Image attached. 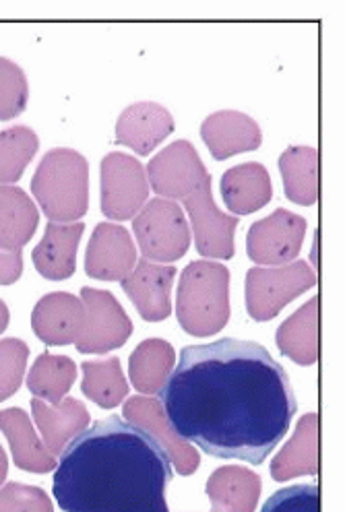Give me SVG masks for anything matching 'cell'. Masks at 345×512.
<instances>
[{"label":"cell","mask_w":345,"mask_h":512,"mask_svg":"<svg viewBox=\"0 0 345 512\" xmlns=\"http://www.w3.org/2000/svg\"><path fill=\"white\" fill-rule=\"evenodd\" d=\"M158 395L182 440L250 465L267 461L298 413L288 372L261 343L232 337L186 345Z\"/></svg>","instance_id":"6da1fadb"},{"label":"cell","mask_w":345,"mask_h":512,"mask_svg":"<svg viewBox=\"0 0 345 512\" xmlns=\"http://www.w3.org/2000/svg\"><path fill=\"white\" fill-rule=\"evenodd\" d=\"M29 100L27 77L19 64L0 56V120L23 114Z\"/></svg>","instance_id":"f546056e"},{"label":"cell","mask_w":345,"mask_h":512,"mask_svg":"<svg viewBox=\"0 0 345 512\" xmlns=\"http://www.w3.org/2000/svg\"><path fill=\"white\" fill-rule=\"evenodd\" d=\"M261 512H321V496L317 484H298L277 490L261 508Z\"/></svg>","instance_id":"1f68e13d"},{"label":"cell","mask_w":345,"mask_h":512,"mask_svg":"<svg viewBox=\"0 0 345 512\" xmlns=\"http://www.w3.org/2000/svg\"><path fill=\"white\" fill-rule=\"evenodd\" d=\"M315 285L317 273L306 261L284 267H255L246 273V310L257 323H267Z\"/></svg>","instance_id":"8992f818"},{"label":"cell","mask_w":345,"mask_h":512,"mask_svg":"<svg viewBox=\"0 0 345 512\" xmlns=\"http://www.w3.org/2000/svg\"><path fill=\"white\" fill-rule=\"evenodd\" d=\"M31 192L54 223H77L89 205V166L75 149L48 151L31 178Z\"/></svg>","instance_id":"5b68a950"},{"label":"cell","mask_w":345,"mask_h":512,"mask_svg":"<svg viewBox=\"0 0 345 512\" xmlns=\"http://www.w3.org/2000/svg\"><path fill=\"white\" fill-rule=\"evenodd\" d=\"M172 114L153 102H139L124 110L116 122V143L149 155L174 133Z\"/></svg>","instance_id":"2e32d148"},{"label":"cell","mask_w":345,"mask_h":512,"mask_svg":"<svg viewBox=\"0 0 345 512\" xmlns=\"http://www.w3.org/2000/svg\"><path fill=\"white\" fill-rule=\"evenodd\" d=\"M176 269L139 261L129 277H124L122 290L131 298L141 318L147 323H160L172 314L170 292L174 285Z\"/></svg>","instance_id":"4fadbf2b"},{"label":"cell","mask_w":345,"mask_h":512,"mask_svg":"<svg viewBox=\"0 0 345 512\" xmlns=\"http://www.w3.org/2000/svg\"><path fill=\"white\" fill-rule=\"evenodd\" d=\"M319 304V296L310 298L277 329L279 351L298 366H312L319 360Z\"/></svg>","instance_id":"603a6c76"},{"label":"cell","mask_w":345,"mask_h":512,"mask_svg":"<svg viewBox=\"0 0 345 512\" xmlns=\"http://www.w3.org/2000/svg\"><path fill=\"white\" fill-rule=\"evenodd\" d=\"M176 316L184 333L209 337L230 320V271L226 265L193 261L178 283Z\"/></svg>","instance_id":"277c9868"},{"label":"cell","mask_w":345,"mask_h":512,"mask_svg":"<svg viewBox=\"0 0 345 512\" xmlns=\"http://www.w3.org/2000/svg\"><path fill=\"white\" fill-rule=\"evenodd\" d=\"M83 395L98 403L104 409H114L129 397V382L122 374V366L118 358H110L104 362H83Z\"/></svg>","instance_id":"83f0119b"},{"label":"cell","mask_w":345,"mask_h":512,"mask_svg":"<svg viewBox=\"0 0 345 512\" xmlns=\"http://www.w3.org/2000/svg\"><path fill=\"white\" fill-rule=\"evenodd\" d=\"M27 358L29 347L21 339L9 337L0 341V401H7L19 391Z\"/></svg>","instance_id":"4dcf8cb0"},{"label":"cell","mask_w":345,"mask_h":512,"mask_svg":"<svg viewBox=\"0 0 345 512\" xmlns=\"http://www.w3.org/2000/svg\"><path fill=\"white\" fill-rule=\"evenodd\" d=\"M147 199L149 182L139 159L108 153L102 159V213L114 221L135 219Z\"/></svg>","instance_id":"9c48e42d"},{"label":"cell","mask_w":345,"mask_h":512,"mask_svg":"<svg viewBox=\"0 0 345 512\" xmlns=\"http://www.w3.org/2000/svg\"><path fill=\"white\" fill-rule=\"evenodd\" d=\"M319 473V413H306L300 418L292 440L281 448L271 463L275 482H288L300 475Z\"/></svg>","instance_id":"ffe728a7"},{"label":"cell","mask_w":345,"mask_h":512,"mask_svg":"<svg viewBox=\"0 0 345 512\" xmlns=\"http://www.w3.org/2000/svg\"><path fill=\"white\" fill-rule=\"evenodd\" d=\"M201 139L209 147L211 155L224 162L232 155L259 149L263 133L250 116L236 110H222L211 114L201 124Z\"/></svg>","instance_id":"9a60e30c"},{"label":"cell","mask_w":345,"mask_h":512,"mask_svg":"<svg viewBox=\"0 0 345 512\" xmlns=\"http://www.w3.org/2000/svg\"><path fill=\"white\" fill-rule=\"evenodd\" d=\"M222 197L234 217L263 209L273 199L267 168L257 162H248L228 170L222 176Z\"/></svg>","instance_id":"7402d4cb"},{"label":"cell","mask_w":345,"mask_h":512,"mask_svg":"<svg viewBox=\"0 0 345 512\" xmlns=\"http://www.w3.org/2000/svg\"><path fill=\"white\" fill-rule=\"evenodd\" d=\"M81 302L85 306V325L75 341L81 354H108L122 347L133 335V323L122 310L114 294L83 287Z\"/></svg>","instance_id":"ba28073f"},{"label":"cell","mask_w":345,"mask_h":512,"mask_svg":"<svg viewBox=\"0 0 345 512\" xmlns=\"http://www.w3.org/2000/svg\"><path fill=\"white\" fill-rule=\"evenodd\" d=\"M0 512H54V506L42 488L11 482L0 488Z\"/></svg>","instance_id":"d6a6232c"},{"label":"cell","mask_w":345,"mask_h":512,"mask_svg":"<svg viewBox=\"0 0 345 512\" xmlns=\"http://www.w3.org/2000/svg\"><path fill=\"white\" fill-rule=\"evenodd\" d=\"M85 325L81 298L54 292L44 296L31 312V329L46 345H75Z\"/></svg>","instance_id":"5bb4252c"},{"label":"cell","mask_w":345,"mask_h":512,"mask_svg":"<svg viewBox=\"0 0 345 512\" xmlns=\"http://www.w3.org/2000/svg\"><path fill=\"white\" fill-rule=\"evenodd\" d=\"M7 473H9V459H7V453H5V448L0 446V486L5 484V479H7Z\"/></svg>","instance_id":"e575fe53"},{"label":"cell","mask_w":345,"mask_h":512,"mask_svg":"<svg viewBox=\"0 0 345 512\" xmlns=\"http://www.w3.org/2000/svg\"><path fill=\"white\" fill-rule=\"evenodd\" d=\"M31 413H34L44 446L54 457L62 455L67 444L79 436L91 420L87 407L73 397H65L52 407L42 399H31Z\"/></svg>","instance_id":"ac0fdd59"},{"label":"cell","mask_w":345,"mask_h":512,"mask_svg":"<svg viewBox=\"0 0 345 512\" xmlns=\"http://www.w3.org/2000/svg\"><path fill=\"white\" fill-rule=\"evenodd\" d=\"M261 490V477L255 471L238 465L215 469L205 486L211 512H255Z\"/></svg>","instance_id":"d6986e66"},{"label":"cell","mask_w":345,"mask_h":512,"mask_svg":"<svg viewBox=\"0 0 345 512\" xmlns=\"http://www.w3.org/2000/svg\"><path fill=\"white\" fill-rule=\"evenodd\" d=\"M308 223L302 215L277 209L269 217L253 223L246 236V252L257 265L284 267L300 254Z\"/></svg>","instance_id":"30bf717a"},{"label":"cell","mask_w":345,"mask_h":512,"mask_svg":"<svg viewBox=\"0 0 345 512\" xmlns=\"http://www.w3.org/2000/svg\"><path fill=\"white\" fill-rule=\"evenodd\" d=\"M172 475L158 440L110 415L67 444L52 494L62 512H168Z\"/></svg>","instance_id":"7a4b0ae2"},{"label":"cell","mask_w":345,"mask_h":512,"mask_svg":"<svg viewBox=\"0 0 345 512\" xmlns=\"http://www.w3.org/2000/svg\"><path fill=\"white\" fill-rule=\"evenodd\" d=\"M286 197L302 207L319 201V151L315 147H290L279 157Z\"/></svg>","instance_id":"484cf974"},{"label":"cell","mask_w":345,"mask_h":512,"mask_svg":"<svg viewBox=\"0 0 345 512\" xmlns=\"http://www.w3.org/2000/svg\"><path fill=\"white\" fill-rule=\"evenodd\" d=\"M122 413L124 420L145 430L149 436L158 440V444L164 448L170 463L176 467L180 475H193L199 469L201 457L197 453V448L174 432L158 399L131 397L124 403Z\"/></svg>","instance_id":"8fae6325"},{"label":"cell","mask_w":345,"mask_h":512,"mask_svg":"<svg viewBox=\"0 0 345 512\" xmlns=\"http://www.w3.org/2000/svg\"><path fill=\"white\" fill-rule=\"evenodd\" d=\"M0 432L7 436L13 463L19 469L29 473H48L56 469V457L38 438L29 415L23 409L11 407L0 411Z\"/></svg>","instance_id":"44dd1931"},{"label":"cell","mask_w":345,"mask_h":512,"mask_svg":"<svg viewBox=\"0 0 345 512\" xmlns=\"http://www.w3.org/2000/svg\"><path fill=\"white\" fill-rule=\"evenodd\" d=\"M85 226L77 223H54L46 226L42 242L34 248L36 271L50 281H65L77 269V250L83 238Z\"/></svg>","instance_id":"e0dca14e"},{"label":"cell","mask_w":345,"mask_h":512,"mask_svg":"<svg viewBox=\"0 0 345 512\" xmlns=\"http://www.w3.org/2000/svg\"><path fill=\"white\" fill-rule=\"evenodd\" d=\"M133 232L145 259L176 263L191 246V228L176 201L151 199L133 219Z\"/></svg>","instance_id":"52a82bcc"},{"label":"cell","mask_w":345,"mask_h":512,"mask_svg":"<svg viewBox=\"0 0 345 512\" xmlns=\"http://www.w3.org/2000/svg\"><path fill=\"white\" fill-rule=\"evenodd\" d=\"M23 273L21 250L0 248V285H13Z\"/></svg>","instance_id":"836d02e7"},{"label":"cell","mask_w":345,"mask_h":512,"mask_svg":"<svg viewBox=\"0 0 345 512\" xmlns=\"http://www.w3.org/2000/svg\"><path fill=\"white\" fill-rule=\"evenodd\" d=\"M77 380V364L67 356H52L48 351L34 362L27 374V389L50 405H58L69 395Z\"/></svg>","instance_id":"4316f807"},{"label":"cell","mask_w":345,"mask_h":512,"mask_svg":"<svg viewBox=\"0 0 345 512\" xmlns=\"http://www.w3.org/2000/svg\"><path fill=\"white\" fill-rule=\"evenodd\" d=\"M40 213L19 186H0V248L21 250L36 234Z\"/></svg>","instance_id":"cb8c5ba5"},{"label":"cell","mask_w":345,"mask_h":512,"mask_svg":"<svg viewBox=\"0 0 345 512\" xmlns=\"http://www.w3.org/2000/svg\"><path fill=\"white\" fill-rule=\"evenodd\" d=\"M176 366V351L164 339H145L129 358V376L141 395H158Z\"/></svg>","instance_id":"d4e9b609"},{"label":"cell","mask_w":345,"mask_h":512,"mask_svg":"<svg viewBox=\"0 0 345 512\" xmlns=\"http://www.w3.org/2000/svg\"><path fill=\"white\" fill-rule=\"evenodd\" d=\"M38 135L27 126H13L0 133V186H13L38 153Z\"/></svg>","instance_id":"f1b7e54d"},{"label":"cell","mask_w":345,"mask_h":512,"mask_svg":"<svg viewBox=\"0 0 345 512\" xmlns=\"http://www.w3.org/2000/svg\"><path fill=\"white\" fill-rule=\"evenodd\" d=\"M147 182L158 197L182 201L193 219L195 244L205 259H232L238 217L217 209L211 195V174L193 143L176 141L147 166Z\"/></svg>","instance_id":"3957f363"},{"label":"cell","mask_w":345,"mask_h":512,"mask_svg":"<svg viewBox=\"0 0 345 512\" xmlns=\"http://www.w3.org/2000/svg\"><path fill=\"white\" fill-rule=\"evenodd\" d=\"M137 265L131 234L114 223H98L87 246L85 273L100 281H122Z\"/></svg>","instance_id":"7c38bea8"},{"label":"cell","mask_w":345,"mask_h":512,"mask_svg":"<svg viewBox=\"0 0 345 512\" xmlns=\"http://www.w3.org/2000/svg\"><path fill=\"white\" fill-rule=\"evenodd\" d=\"M9 318H11V314H9V306L0 300V333H5L7 331V327H9Z\"/></svg>","instance_id":"d590c367"}]
</instances>
